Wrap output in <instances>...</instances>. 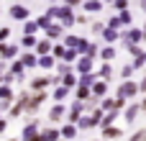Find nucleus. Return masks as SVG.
Listing matches in <instances>:
<instances>
[{"label":"nucleus","instance_id":"nucleus-15","mask_svg":"<svg viewBox=\"0 0 146 141\" xmlns=\"http://www.w3.org/2000/svg\"><path fill=\"white\" fill-rule=\"evenodd\" d=\"M90 90H92V95H95V98H105V92H108V85H105V80H100V82L95 80V82L90 85Z\"/></svg>","mask_w":146,"mask_h":141},{"label":"nucleus","instance_id":"nucleus-45","mask_svg":"<svg viewBox=\"0 0 146 141\" xmlns=\"http://www.w3.org/2000/svg\"><path fill=\"white\" fill-rule=\"evenodd\" d=\"M113 3H115L118 10H126V5H128V0H113Z\"/></svg>","mask_w":146,"mask_h":141},{"label":"nucleus","instance_id":"nucleus-8","mask_svg":"<svg viewBox=\"0 0 146 141\" xmlns=\"http://www.w3.org/2000/svg\"><path fill=\"white\" fill-rule=\"evenodd\" d=\"M136 92H139V85H136V82H131V80H126V82L118 87V95H121V98H133Z\"/></svg>","mask_w":146,"mask_h":141},{"label":"nucleus","instance_id":"nucleus-17","mask_svg":"<svg viewBox=\"0 0 146 141\" xmlns=\"http://www.w3.org/2000/svg\"><path fill=\"white\" fill-rule=\"evenodd\" d=\"M59 82L64 85V87H77V77H74V72H64V74H59Z\"/></svg>","mask_w":146,"mask_h":141},{"label":"nucleus","instance_id":"nucleus-39","mask_svg":"<svg viewBox=\"0 0 146 141\" xmlns=\"http://www.w3.org/2000/svg\"><path fill=\"white\" fill-rule=\"evenodd\" d=\"M128 141H146V126L141 128V131H136V134H133V136H131Z\"/></svg>","mask_w":146,"mask_h":141},{"label":"nucleus","instance_id":"nucleus-52","mask_svg":"<svg viewBox=\"0 0 146 141\" xmlns=\"http://www.w3.org/2000/svg\"><path fill=\"white\" fill-rule=\"evenodd\" d=\"M64 3H67V5H77L80 0H64Z\"/></svg>","mask_w":146,"mask_h":141},{"label":"nucleus","instance_id":"nucleus-18","mask_svg":"<svg viewBox=\"0 0 146 141\" xmlns=\"http://www.w3.org/2000/svg\"><path fill=\"white\" fill-rule=\"evenodd\" d=\"M36 131H38V121H33V118H31V121L23 126V131H21V139L26 141L28 136H31V134H36Z\"/></svg>","mask_w":146,"mask_h":141},{"label":"nucleus","instance_id":"nucleus-5","mask_svg":"<svg viewBox=\"0 0 146 141\" xmlns=\"http://www.w3.org/2000/svg\"><path fill=\"white\" fill-rule=\"evenodd\" d=\"M82 110H85V103H82V100H77V103H74L64 116H67V121H69V123H77V121H80V116H82Z\"/></svg>","mask_w":146,"mask_h":141},{"label":"nucleus","instance_id":"nucleus-29","mask_svg":"<svg viewBox=\"0 0 146 141\" xmlns=\"http://www.w3.org/2000/svg\"><path fill=\"white\" fill-rule=\"evenodd\" d=\"M36 31H38V23L26 18V21H23V33H36Z\"/></svg>","mask_w":146,"mask_h":141},{"label":"nucleus","instance_id":"nucleus-23","mask_svg":"<svg viewBox=\"0 0 146 141\" xmlns=\"http://www.w3.org/2000/svg\"><path fill=\"white\" fill-rule=\"evenodd\" d=\"M36 41H38V39H36V33H23L21 46H23V49H33V46H36Z\"/></svg>","mask_w":146,"mask_h":141},{"label":"nucleus","instance_id":"nucleus-14","mask_svg":"<svg viewBox=\"0 0 146 141\" xmlns=\"http://www.w3.org/2000/svg\"><path fill=\"white\" fill-rule=\"evenodd\" d=\"M123 39H126V44H139V41L144 39V31L131 28V31H126V33H123Z\"/></svg>","mask_w":146,"mask_h":141},{"label":"nucleus","instance_id":"nucleus-4","mask_svg":"<svg viewBox=\"0 0 146 141\" xmlns=\"http://www.w3.org/2000/svg\"><path fill=\"white\" fill-rule=\"evenodd\" d=\"M8 13H10V18H13V21H26V18L31 15V13H28V8H26L23 3H15Z\"/></svg>","mask_w":146,"mask_h":141},{"label":"nucleus","instance_id":"nucleus-3","mask_svg":"<svg viewBox=\"0 0 146 141\" xmlns=\"http://www.w3.org/2000/svg\"><path fill=\"white\" fill-rule=\"evenodd\" d=\"M18 51H21L18 44H8V41H3V46H0V59H3V62H10V59L18 57Z\"/></svg>","mask_w":146,"mask_h":141},{"label":"nucleus","instance_id":"nucleus-24","mask_svg":"<svg viewBox=\"0 0 146 141\" xmlns=\"http://www.w3.org/2000/svg\"><path fill=\"white\" fill-rule=\"evenodd\" d=\"M123 131L121 128H115V126H103V139H118Z\"/></svg>","mask_w":146,"mask_h":141},{"label":"nucleus","instance_id":"nucleus-33","mask_svg":"<svg viewBox=\"0 0 146 141\" xmlns=\"http://www.w3.org/2000/svg\"><path fill=\"white\" fill-rule=\"evenodd\" d=\"M103 5H100V0H87L85 3V10H90V13H98Z\"/></svg>","mask_w":146,"mask_h":141},{"label":"nucleus","instance_id":"nucleus-9","mask_svg":"<svg viewBox=\"0 0 146 141\" xmlns=\"http://www.w3.org/2000/svg\"><path fill=\"white\" fill-rule=\"evenodd\" d=\"M44 31H46V39H49V41H56V39H62V31H64V26H62V23H49Z\"/></svg>","mask_w":146,"mask_h":141},{"label":"nucleus","instance_id":"nucleus-7","mask_svg":"<svg viewBox=\"0 0 146 141\" xmlns=\"http://www.w3.org/2000/svg\"><path fill=\"white\" fill-rule=\"evenodd\" d=\"M51 85V74H38V77H33L31 80V90L36 92V90H46Z\"/></svg>","mask_w":146,"mask_h":141},{"label":"nucleus","instance_id":"nucleus-46","mask_svg":"<svg viewBox=\"0 0 146 141\" xmlns=\"http://www.w3.org/2000/svg\"><path fill=\"white\" fill-rule=\"evenodd\" d=\"M121 23H131V13L123 10V13H121Z\"/></svg>","mask_w":146,"mask_h":141},{"label":"nucleus","instance_id":"nucleus-32","mask_svg":"<svg viewBox=\"0 0 146 141\" xmlns=\"http://www.w3.org/2000/svg\"><path fill=\"white\" fill-rule=\"evenodd\" d=\"M100 77H103V80H110V77H113V67H110V62H105V64L100 67Z\"/></svg>","mask_w":146,"mask_h":141},{"label":"nucleus","instance_id":"nucleus-22","mask_svg":"<svg viewBox=\"0 0 146 141\" xmlns=\"http://www.w3.org/2000/svg\"><path fill=\"white\" fill-rule=\"evenodd\" d=\"M41 136H44V141H59V128L49 126V128H44V131H41Z\"/></svg>","mask_w":146,"mask_h":141},{"label":"nucleus","instance_id":"nucleus-12","mask_svg":"<svg viewBox=\"0 0 146 141\" xmlns=\"http://www.w3.org/2000/svg\"><path fill=\"white\" fill-rule=\"evenodd\" d=\"M92 59H95V57H87V54H82L80 59H74V62H77V72H82V74L90 72V69H92Z\"/></svg>","mask_w":146,"mask_h":141},{"label":"nucleus","instance_id":"nucleus-43","mask_svg":"<svg viewBox=\"0 0 146 141\" xmlns=\"http://www.w3.org/2000/svg\"><path fill=\"white\" fill-rule=\"evenodd\" d=\"M10 103H13V100H0V113H8V108H10Z\"/></svg>","mask_w":146,"mask_h":141},{"label":"nucleus","instance_id":"nucleus-49","mask_svg":"<svg viewBox=\"0 0 146 141\" xmlns=\"http://www.w3.org/2000/svg\"><path fill=\"white\" fill-rule=\"evenodd\" d=\"M92 31L95 33H103V23H92Z\"/></svg>","mask_w":146,"mask_h":141},{"label":"nucleus","instance_id":"nucleus-53","mask_svg":"<svg viewBox=\"0 0 146 141\" xmlns=\"http://www.w3.org/2000/svg\"><path fill=\"white\" fill-rule=\"evenodd\" d=\"M141 110H146V98H144V103H141Z\"/></svg>","mask_w":146,"mask_h":141},{"label":"nucleus","instance_id":"nucleus-26","mask_svg":"<svg viewBox=\"0 0 146 141\" xmlns=\"http://www.w3.org/2000/svg\"><path fill=\"white\" fill-rule=\"evenodd\" d=\"M118 118V110H108V113H103V118H100V126H113V121Z\"/></svg>","mask_w":146,"mask_h":141},{"label":"nucleus","instance_id":"nucleus-47","mask_svg":"<svg viewBox=\"0 0 146 141\" xmlns=\"http://www.w3.org/2000/svg\"><path fill=\"white\" fill-rule=\"evenodd\" d=\"M5 69H8V62H3V59H0V82H3V74H5Z\"/></svg>","mask_w":146,"mask_h":141},{"label":"nucleus","instance_id":"nucleus-40","mask_svg":"<svg viewBox=\"0 0 146 141\" xmlns=\"http://www.w3.org/2000/svg\"><path fill=\"white\" fill-rule=\"evenodd\" d=\"M54 67H56V72H59V74H64V72H72L69 62H62V64H54Z\"/></svg>","mask_w":146,"mask_h":141},{"label":"nucleus","instance_id":"nucleus-11","mask_svg":"<svg viewBox=\"0 0 146 141\" xmlns=\"http://www.w3.org/2000/svg\"><path fill=\"white\" fill-rule=\"evenodd\" d=\"M36 62H38V57H36L33 51H21V64H23L26 69H33Z\"/></svg>","mask_w":146,"mask_h":141},{"label":"nucleus","instance_id":"nucleus-10","mask_svg":"<svg viewBox=\"0 0 146 141\" xmlns=\"http://www.w3.org/2000/svg\"><path fill=\"white\" fill-rule=\"evenodd\" d=\"M64 113H67V108H64L62 103H54L51 110H49V121H51V123H59V121L64 118Z\"/></svg>","mask_w":146,"mask_h":141},{"label":"nucleus","instance_id":"nucleus-30","mask_svg":"<svg viewBox=\"0 0 146 141\" xmlns=\"http://www.w3.org/2000/svg\"><path fill=\"white\" fill-rule=\"evenodd\" d=\"M98 51H100V57H103L105 62H110V59L115 57V49H113V44H110V46H105V49H98Z\"/></svg>","mask_w":146,"mask_h":141},{"label":"nucleus","instance_id":"nucleus-1","mask_svg":"<svg viewBox=\"0 0 146 141\" xmlns=\"http://www.w3.org/2000/svg\"><path fill=\"white\" fill-rule=\"evenodd\" d=\"M46 13H49L51 18H59L62 26H72V23H74V15H72L69 5H54V8H49Z\"/></svg>","mask_w":146,"mask_h":141},{"label":"nucleus","instance_id":"nucleus-20","mask_svg":"<svg viewBox=\"0 0 146 141\" xmlns=\"http://www.w3.org/2000/svg\"><path fill=\"white\" fill-rule=\"evenodd\" d=\"M67 95H69V87H64V85H62V82H59V85H56V87H54V92H51V98H54V100H56V103H62V100H64V98H67Z\"/></svg>","mask_w":146,"mask_h":141},{"label":"nucleus","instance_id":"nucleus-41","mask_svg":"<svg viewBox=\"0 0 146 141\" xmlns=\"http://www.w3.org/2000/svg\"><path fill=\"white\" fill-rule=\"evenodd\" d=\"M103 110H115V105H113V98H103Z\"/></svg>","mask_w":146,"mask_h":141},{"label":"nucleus","instance_id":"nucleus-31","mask_svg":"<svg viewBox=\"0 0 146 141\" xmlns=\"http://www.w3.org/2000/svg\"><path fill=\"white\" fill-rule=\"evenodd\" d=\"M103 33H105V39H108L110 44H113V41L121 36V33H118V28H110V26H108V28H103Z\"/></svg>","mask_w":146,"mask_h":141},{"label":"nucleus","instance_id":"nucleus-13","mask_svg":"<svg viewBox=\"0 0 146 141\" xmlns=\"http://www.w3.org/2000/svg\"><path fill=\"white\" fill-rule=\"evenodd\" d=\"M54 64H56V59H54L51 54H38L36 67H41V69H54Z\"/></svg>","mask_w":146,"mask_h":141},{"label":"nucleus","instance_id":"nucleus-35","mask_svg":"<svg viewBox=\"0 0 146 141\" xmlns=\"http://www.w3.org/2000/svg\"><path fill=\"white\" fill-rule=\"evenodd\" d=\"M36 23H38V28H46V26L51 23V15H49V13H44V15H38V18H36Z\"/></svg>","mask_w":146,"mask_h":141},{"label":"nucleus","instance_id":"nucleus-54","mask_svg":"<svg viewBox=\"0 0 146 141\" xmlns=\"http://www.w3.org/2000/svg\"><path fill=\"white\" fill-rule=\"evenodd\" d=\"M141 5H144V8H146V0H141Z\"/></svg>","mask_w":146,"mask_h":141},{"label":"nucleus","instance_id":"nucleus-42","mask_svg":"<svg viewBox=\"0 0 146 141\" xmlns=\"http://www.w3.org/2000/svg\"><path fill=\"white\" fill-rule=\"evenodd\" d=\"M8 39H10V28L3 26V28H0V41H8Z\"/></svg>","mask_w":146,"mask_h":141},{"label":"nucleus","instance_id":"nucleus-50","mask_svg":"<svg viewBox=\"0 0 146 141\" xmlns=\"http://www.w3.org/2000/svg\"><path fill=\"white\" fill-rule=\"evenodd\" d=\"M5 128H8V121H5V118H0V134H5Z\"/></svg>","mask_w":146,"mask_h":141},{"label":"nucleus","instance_id":"nucleus-19","mask_svg":"<svg viewBox=\"0 0 146 141\" xmlns=\"http://www.w3.org/2000/svg\"><path fill=\"white\" fill-rule=\"evenodd\" d=\"M33 49H36V57H38V54H51V41H49V39H41V41H36Z\"/></svg>","mask_w":146,"mask_h":141},{"label":"nucleus","instance_id":"nucleus-57","mask_svg":"<svg viewBox=\"0 0 146 141\" xmlns=\"http://www.w3.org/2000/svg\"><path fill=\"white\" fill-rule=\"evenodd\" d=\"M108 3H113V0H108Z\"/></svg>","mask_w":146,"mask_h":141},{"label":"nucleus","instance_id":"nucleus-58","mask_svg":"<svg viewBox=\"0 0 146 141\" xmlns=\"http://www.w3.org/2000/svg\"><path fill=\"white\" fill-rule=\"evenodd\" d=\"M15 3H21V0H15Z\"/></svg>","mask_w":146,"mask_h":141},{"label":"nucleus","instance_id":"nucleus-44","mask_svg":"<svg viewBox=\"0 0 146 141\" xmlns=\"http://www.w3.org/2000/svg\"><path fill=\"white\" fill-rule=\"evenodd\" d=\"M26 141H44V136H41V131H36V134H31Z\"/></svg>","mask_w":146,"mask_h":141},{"label":"nucleus","instance_id":"nucleus-36","mask_svg":"<svg viewBox=\"0 0 146 141\" xmlns=\"http://www.w3.org/2000/svg\"><path fill=\"white\" fill-rule=\"evenodd\" d=\"M64 49H67L64 44H56V46H51V57H54V59H62V54H64Z\"/></svg>","mask_w":146,"mask_h":141},{"label":"nucleus","instance_id":"nucleus-34","mask_svg":"<svg viewBox=\"0 0 146 141\" xmlns=\"http://www.w3.org/2000/svg\"><path fill=\"white\" fill-rule=\"evenodd\" d=\"M144 64H146V54L139 51V54L133 57V69H139V67H144Z\"/></svg>","mask_w":146,"mask_h":141},{"label":"nucleus","instance_id":"nucleus-2","mask_svg":"<svg viewBox=\"0 0 146 141\" xmlns=\"http://www.w3.org/2000/svg\"><path fill=\"white\" fill-rule=\"evenodd\" d=\"M44 100H46V92L44 90H31L28 92V98H26V108H23V113H36L41 105H44Z\"/></svg>","mask_w":146,"mask_h":141},{"label":"nucleus","instance_id":"nucleus-55","mask_svg":"<svg viewBox=\"0 0 146 141\" xmlns=\"http://www.w3.org/2000/svg\"><path fill=\"white\" fill-rule=\"evenodd\" d=\"M10 141H18V139H10Z\"/></svg>","mask_w":146,"mask_h":141},{"label":"nucleus","instance_id":"nucleus-28","mask_svg":"<svg viewBox=\"0 0 146 141\" xmlns=\"http://www.w3.org/2000/svg\"><path fill=\"white\" fill-rule=\"evenodd\" d=\"M90 95H92V90L87 85H77V100H87Z\"/></svg>","mask_w":146,"mask_h":141},{"label":"nucleus","instance_id":"nucleus-56","mask_svg":"<svg viewBox=\"0 0 146 141\" xmlns=\"http://www.w3.org/2000/svg\"><path fill=\"white\" fill-rule=\"evenodd\" d=\"M144 36H146V28H144Z\"/></svg>","mask_w":146,"mask_h":141},{"label":"nucleus","instance_id":"nucleus-38","mask_svg":"<svg viewBox=\"0 0 146 141\" xmlns=\"http://www.w3.org/2000/svg\"><path fill=\"white\" fill-rule=\"evenodd\" d=\"M131 74H133V64H126V67L121 69V77H123V80H131Z\"/></svg>","mask_w":146,"mask_h":141},{"label":"nucleus","instance_id":"nucleus-51","mask_svg":"<svg viewBox=\"0 0 146 141\" xmlns=\"http://www.w3.org/2000/svg\"><path fill=\"white\" fill-rule=\"evenodd\" d=\"M139 92H146V77L141 80V82H139Z\"/></svg>","mask_w":146,"mask_h":141},{"label":"nucleus","instance_id":"nucleus-25","mask_svg":"<svg viewBox=\"0 0 146 141\" xmlns=\"http://www.w3.org/2000/svg\"><path fill=\"white\" fill-rule=\"evenodd\" d=\"M0 100H15V90L10 85H0Z\"/></svg>","mask_w":146,"mask_h":141},{"label":"nucleus","instance_id":"nucleus-48","mask_svg":"<svg viewBox=\"0 0 146 141\" xmlns=\"http://www.w3.org/2000/svg\"><path fill=\"white\" fill-rule=\"evenodd\" d=\"M121 26V18H110V28H118Z\"/></svg>","mask_w":146,"mask_h":141},{"label":"nucleus","instance_id":"nucleus-6","mask_svg":"<svg viewBox=\"0 0 146 141\" xmlns=\"http://www.w3.org/2000/svg\"><path fill=\"white\" fill-rule=\"evenodd\" d=\"M8 72H10L13 77H15V82H23V80H26V67L21 64V59H15V62H13L10 67H8Z\"/></svg>","mask_w":146,"mask_h":141},{"label":"nucleus","instance_id":"nucleus-37","mask_svg":"<svg viewBox=\"0 0 146 141\" xmlns=\"http://www.w3.org/2000/svg\"><path fill=\"white\" fill-rule=\"evenodd\" d=\"M62 59H64V62H74V59H77V51H74V49H64Z\"/></svg>","mask_w":146,"mask_h":141},{"label":"nucleus","instance_id":"nucleus-59","mask_svg":"<svg viewBox=\"0 0 146 141\" xmlns=\"http://www.w3.org/2000/svg\"><path fill=\"white\" fill-rule=\"evenodd\" d=\"M0 46H3V41H0Z\"/></svg>","mask_w":146,"mask_h":141},{"label":"nucleus","instance_id":"nucleus-27","mask_svg":"<svg viewBox=\"0 0 146 141\" xmlns=\"http://www.w3.org/2000/svg\"><path fill=\"white\" fill-rule=\"evenodd\" d=\"M77 128H82V131H87V128H95V123H92V118L90 116H80V121L74 123Z\"/></svg>","mask_w":146,"mask_h":141},{"label":"nucleus","instance_id":"nucleus-21","mask_svg":"<svg viewBox=\"0 0 146 141\" xmlns=\"http://www.w3.org/2000/svg\"><path fill=\"white\" fill-rule=\"evenodd\" d=\"M77 134H80V128H77L74 123H67V126H64V128L59 131V136H64V139H74Z\"/></svg>","mask_w":146,"mask_h":141},{"label":"nucleus","instance_id":"nucleus-16","mask_svg":"<svg viewBox=\"0 0 146 141\" xmlns=\"http://www.w3.org/2000/svg\"><path fill=\"white\" fill-rule=\"evenodd\" d=\"M139 113H141V105H139V103H133V105H128V108H126V113H123V118H126L128 123H133V121L139 118Z\"/></svg>","mask_w":146,"mask_h":141}]
</instances>
